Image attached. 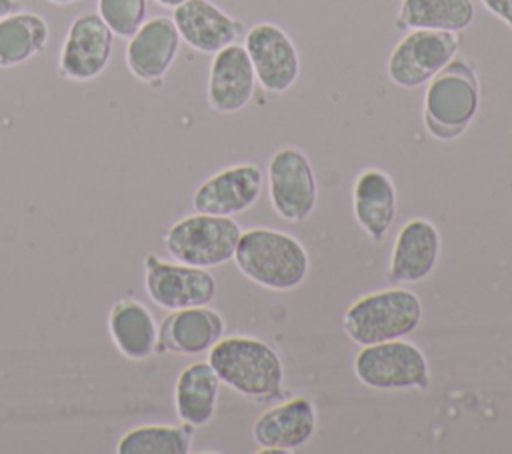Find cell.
<instances>
[{
	"instance_id": "obj_1",
	"label": "cell",
	"mask_w": 512,
	"mask_h": 454,
	"mask_svg": "<svg viewBox=\"0 0 512 454\" xmlns=\"http://www.w3.org/2000/svg\"><path fill=\"white\" fill-rule=\"evenodd\" d=\"M232 260L242 276L274 292L298 288L310 272L304 244L296 236L268 226L242 230Z\"/></svg>"
},
{
	"instance_id": "obj_2",
	"label": "cell",
	"mask_w": 512,
	"mask_h": 454,
	"mask_svg": "<svg viewBox=\"0 0 512 454\" xmlns=\"http://www.w3.org/2000/svg\"><path fill=\"white\" fill-rule=\"evenodd\" d=\"M208 364L220 384L248 400L268 402L282 394L284 362L276 348L260 338L222 336L208 350Z\"/></svg>"
},
{
	"instance_id": "obj_3",
	"label": "cell",
	"mask_w": 512,
	"mask_h": 454,
	"mask_svg": "<svg viewBox=\"0 0 512 454\" xmlns=\"http://www.w3.org/2000/svg\"><path fill=\"white\" fill-rule=\"evenodd\" d=\"M480 108V82L474 66L454 56L436 76L426 82L422 118L426 132L440 140L460 138L474 122Z\"/></svg>"
},
{
	"instance_id": "obj_4",
	"label": "cell",
	"mask_w": 512,
	"mask_h": 454,
	"mask_svg": "<svg viewBox=\"0 0 512 454\" xmlns=\"http://www.w3.org/2000/svg\"><path fill=\"white\" fill-rule=\"evenodd\" d=\"M424 316L422 300L404 286H392L358 296L342 314L344 334L358 346L404 338Z\"/></svg>"
},
{
	"instance_id": "obj_5",
	"label": "cell",
	"mask_w": 512,
	"mask_h": 454,
	"mask_svg": "<svg viewBox=\"0 0 512 454\" xmlns=\"http://www.w3.org/2000/svg\"><path fill=\"white\" fill-rule=\"evenodd\" d=\"M240 234L242 228L234 216L194 212L170 224L164 246L176 262L214 268L232 260Z\"/></svg>"
},
{
	"instance_id": "obj_6",
	"label": "cell",
	"mask_w": 512,
	"mask_h": 454,
	"mask_svg": "<svg viewBox=\"0 0 512 454\" xmlns=\"http://www.w3.org/2000/svg\"><path fill=\"white\" fill-rule=\"evenodd\" d=\"M352 368L354 376L374 390H426L430 386L426 354L404 338L360 346Z\"/></svg>"
},
{
	"instance_id": "obj_7",
	"label": "cell",
	"mask_w": 512,
	"mask_h": 454,
	"mask_svg": "<svg viewBox=\"0 0 512 454\" xmlns=\"http://www.w3.org/2000/svg\"><path fill=\"white\" fill-rule=\"evenodd\" d=\"M266 188L274 212L292 224L306 222L318 204L314 166L296 146H282L268 158Z\"/></svg>"
},
{
	"instance_id": "obj_8",
	"label": "cell",
	"mask_w": 512,
	"mask_h": 454,
	"mask_svg": "<svg viewBox=\"0 0 512 454\" xmlns=\"http://www.w3.org/2000/svg\"><path fill=\"white\" fill-rule=\"evenodd\" d=\"M458 48V32L412 28L398 40L388 56V78L408 90L426 86V82L458 54Z\"/></svg>"
},
{
	"instance_id": "obj_9",
	"label": "cell",
	"mask_w": 512,
	"mask_h": 454,
	"mask_svg": "<svg viewBox=\"0 0 512 454\" xmlns=\"http://www.w3.org/2000/svg\"><path fill=\"white\" fill-rule=\"evenodd\" d=\"M144 290L156 306L172 312L210 304L218 284L208 268L176 260L168 262L148 254L144 258Z\"/></svg>"
},
{
	"instance_id": "obj_10",
	"label": "cell",
	"mask_w": 512,
	"mask_h": 454,
	"mask_svg": "<svg viewBox=\"0 0 512 454\" xmlns=\"http://www.w3.org/2000/svg\"><path fill=\"white\" fill-rule=\"evenodd\" d=\"M244 48L262 90L284 94L296 84L300 76V54L284 28L272 22H258L248 28Z\"/></svg>"
},
{
	"instance_id": "obj_11",
	"label": "cell",
	"mask_w": 512,
	"mask_h": 454,
	"mask_svg": "<svg viewBox=\"0 0 512 454\" xmlns=\"http://www.w3.org/2000/svg\"><path fill=\"white\" fill-rule=\"evenodd\" d=\"M112 48L114 34L98 12H84L68 26L58 54V74L72 82L96 80L106 70Z\"/></svg>"
},
{
	"instance_id": "obj_12",
	"label": "cell",
	"mask_w": 512,
	"mask_h": 454,
	"mask_svg": "<svg viewBox=\"0 0 512 454\" xmlns=\"http://www.w3.org/2000/svg\"><path fill=\"white\" fill-rule=\"evenodd\" d=\"M264 188V172L252 162L230 164L204 182L192 194L194 212L236 216L250 210Z\"/></svg>"
},
{
	"instance_id": "obj_13",
	"label": "cell",
	"mask_w": 512,
	"mask_h": 454,
	"mask_svg": "<svg viewBox=\"0 0 512 454\" xmlns=\"http://www.w3.org/2000/svg\"><path fill=\"white\" fill-rule=\"evenodd\" d=\"M316 426L314 402L294 396L264 410L252 424V438L260 452H294L314 438Z\"/></svg>"
},
{
	"instance_id": "obj_14",
	"label": "cell",
	"mask_w": 512,
	"mask_h": 454,
	"mask_svg": "<svg viewBox=\"0 0 512 454\" xmlns=\"http://www.w3.org/2000/svg\"><path fill=\"white\" fill-rule=\"evenodd\" d=\"M182 38L172 16H152L128 38L126 66L144 84H158L172 68Z\"/></svg>"
},
{
	"instance_id": "obj_15",
	"label": "cell",
	"mask_w": 512,
	"mask_h": 454,
	"mask_svg": "<svg viewBox=\"0 0 512 454\" xmlns=\"http://www.w3.org/2000/svg\"><path fill=\"white\" fill-rule=\"evenodd\" d=\"M442 252V236L428 218H410L400 226L390 250L388 280L392 284H416L426 280Z\"/></svg>"
},
{
	"instance_id": "obj_16",
	"label": "cell",
	"mask_w": 512,
	"mask_h": 454,
	"mask_svg": "<svg viewBox=\"0 0 512 454\" xmlns=\"http://www.w3.org/2000/svg\"><path fill=\"white\" fill-rule=\"evenodd\" d=\"M256 88V74L244 44L232 42L212 54L206 98L214 112L236 114L244 110Z\"/></svg>"
},
{
	"instance_id": "obj_17",
	"label": "cell",
	"mask_w": 512,
	"mask_h": 454,
	"mask_svg": "<svg viewBox=\"0 0 512 454\" xmlns=\"http://www.w3.org/2000/svg\"><path fill=\"white\" fill-rule=\"evenodd\" d=\"M172 10L182 42L202 54H216L242 32V24L210 0H184Z\"/></svg>"
},
{
	"instance_id": "obj_18",
	"label": "cell",
	"mask_w": 512,
	"mask_h": 454,
	"mask_svg": "<svg viewBox=\"0 0 512 454\" xmlns=\"http://www.w3.org/2000/svg\"><path fill=\"white\" fill-rule=\"evenodd\" d=\"M356 224L372 242H380L398 214V194L392 176L382 168H364L352 184Z\"/></svg>"
},
{
	"instance_id": "obj_19",
	"label": "cell",
	"mask_w": 512,
	"mask_h": 454,
	"mask_svg": "<svg viewBox=\"0 0 512 454\" xmlns=\"http://www.w3.org/2000/svg\"><path fill=\"white\" fill-rule=\"evenodd\" d=\"M224 330V318L210 304L172 310L160 328L158 350L198 356L208 352L224 336Z\"/></svg>"
},
{
	"instance_id": "obj_20",
	"label": "cell",
	"mask_w": 512,
	"mask_h": 454,
	"mask_svg": "<svg viewBox=\"0 0 512 454\" xmlns=\"http://www.w3.org/2000/svg\"><path fill=\"white\" fill-rule=\"evenodd\" d=\"M108 332L118 352L130 360H148L158 352L154 314L134 298H120L108 314Z\"/></svg>"
},
{
	"instance_id": "obj_21",
	"label": "cell",
	"mask_w": 512,
	"mask_h": 454,
	"mask_svg": "<svg viewBox=\"0 0 512 454\" xmlns=\"http://www.w3.org/2000/svg\"><path fill=\"white\" fill-rule=\"evenodd\" d=\"M220 378L214 368L202 360L184 366L174 384V408L180 422L200 428L216 416Z\"/></svg>"
},
{
	"instance_id": "obj_22",
	"label": "cell",
	"mask_w": 512,
	"mask_h": 454,
	"mask_svg": "<svg viewBox=\"0 0 512 454\" xmlns=\"http://www.w3.org/2000/svg\"><path fill=\"white\" fill-rule=\"evenodd\" d=\"M50 38L48 22L36 12H10L0 18V68L20 66L38 56Z\"/></svg>"
},
{
	"instance_id": "obj_23",
	"label": "cell",
	"mask_w": 512,
	"mask_h": 454,
	"mask_svg": "<svg viewBox=\"0 0 512 454\" xmlns=\"http://www.w3.org/2000/svg\"><path fill=\"white\" fill-rule=\"evenodd\" d=\"M474 22L472 0H402L396 26L464 32Z\"/></svg>"
},
{
	"instance_id": "obj_24",
	"label": "cell",
	"mask_w": 512,
	"mask_h": 454,
	"mask_svg": "<svg viewBox=\"0 0 512 454\" xmlns=\"http://www.w3.org/2000/svg\"><path fill=\"white\" fill-rule=\"evenodd\" d=\"M194 428L188 424H142L116 444L118 454H188L192 450Z\"/></svg>"
},
{
	"instance_id": "obj_25",
	"label": "cell",
	"mask_w": 512,
	"mask_h": 454,
	"mask_svg": "<svg viewBox=\"0 0 512 454\" xmlns=\"http://www.w3.org/2000/svg\"><path fill=\"white\" fill-rule=\"evenodd\" d=\"M98 16L118 38H130L146 20V0H98Z\"/></svg>"
},
{
	"instance_id": "obj_26",
	"label": "cell",
	"mask_w": 512,
	"mask_h": 454,
	"mask_svg": "<svg viewBox=\"0 0 512 454\" xmlns=\"http://www.w3.org/2000/svg\"><path fill=\"white\" fill-rule=\"evenodd\" d=\"M484 8L512 30V0H480Z\"/></svg>"
},
{
	"instance_id": "obj_27",
	"label": "cell",
	"mask_w": 512,
	"mask_h": 454,
	"mask_svg": "<svg viewBox=\"0 0 512 454\" xmlns=\"http://www.w3.org/2000/svg\"><path fill=\"white\" fill-rule=\"evenodd\" d=\"M14 4H16L14 0H0V18L14 12Z\"/></svg>"
},
{
	"instance_id": "obj_28",
	"label": "cell",
	"mask_w": 512,
	"mask_h": 454,
	"mask_svg": "<svg viewBox=\"0 0 512 454\" xmlns=\"http://www.w3.org/2000/svg\"><path fill=\"white\" fill-rule=\"evenodd\" d=\"M160 6H164V8H176L178 4H182L184 0H156Z\"/></svg>"
},
{
	"instance_id": "obj_29",
	"label": "cell",
	"mask_w": 512,
	"mask_h": 454,
	"mask_svg": "<svg viewBox=\"0 0 512 454\" xmlns=\"http://www.w3.org/2000/svg\"><path fill=\"white\" fill-rule=\"evenodd\" d=\"M48 2H52V4H60V6H64V4H74V2H78V0H48Z\"/></svg>"
}]
</instances>
